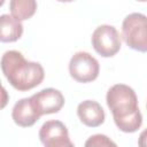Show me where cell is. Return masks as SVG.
<instances>
[{
  "label": "cell",
  "mask_w": 147,
  "mask_h": 147,
  "mask_svg": "<svg viewBox=\"0 0 147 147\" xmlns=\"http://www.w3.org/2000/svg\"><path fill=\"white\" fill-rule=\"evenodd\" d=\"M106 101L111 110L114 122L121 131L132 133L139 130L142 124V115L132 87L125 84L113 85L107 92Z\"/></svg>",
  "instance_id": "cell-1"
},
{
  "label": "cell",
  "mask_w": 147,
  "mask_h": 147,
  "mask_svg": "<svg viewBox=\"0 0 147 147\" xmlns=\"http://www.w3.org/2000/svg\"><path fill=\"white\" fill-rule=\"evenodd\" d=\"M0 65L9 84L17 91H29L38 86L45 77L42 65L25 60L18 51H7L1 57Z\"/></svg>",
  "instance_id": "cell-2"
},
{
  "label": "cell",
  "mask_w": 147,
  "mask_h": 147,
  "mask_svg": "<svg viewBox=\"0 0 147 147\" xmlns=\"http://www.w3.org/2000/svg\"><path fill=\"white\" fill-rule=\"evenodd\" d=\"M122 37L130 48L145 53L147 51L146 16L140 13L127 15L122 23Z\"/></svg>",
  "instance_id": "cell-3"
},
{
  "label": "cell",
  "mask_w": 147,
  "mask_h": 147,
  "mask_svg": "<svg viewBox=\"0 0 147 147\" xmlns=\"http://www.w3.org/2000/svg\"><path fill=\"white\" fill-rule=\"evenodd\" d=\"M70 76L79 83H90L98 78L100 65L95 57L87 52H77L69 62Z\"/></svg>",
  "instance_id": "cell-4"
},
{
  "label": "cell",
  "mask_w": 147,
  "mask_h": 147,
  "mask_svg": "<svg viewBox=\"0 0 147 147\" xmlns=\"http://www.w3.org/2000/svg\"><path fill=\"white\" fill-rule=\"evenodd\" d=\"M121 44L119 33L113 25H100L92 33V46L103 57H111L117 54L121 49Z\"/></svg>",
  "instance_id": "cell-5"
},
{
  "label": "cell",
  "mask_w": 147,
  "mask_h": 147,
  "mask_svg": "<svg viewBox=\"0 0 147 147\" xmlns=\"http://www.w3.org/2000/svg\"><path fill=\"white\" fill-rule=\"evenodd\" d=\"M39 139L46 147H74L67 126L60 121H47L39 130Z\"/></svg>",
  "instance_id": "cell-6"
},
{
  "label": "cell",
  "mask_w": 147,
  "mask_h": 147,
  "mask_svg": "<svg viewBox=\"0 0 147 147\" xmlns=\"http://www.w3.org/2000/svg\"><path fill=\"white\" fill-rule=\"evenodd\" d=\"M30 100L40 117L42 115L59 113L64 105L63 94L59 90L52 87L39 91L38 93L30 96Z\"/></svg>",
  "instance_id": "cell-7"
},
{
  "label": "cell",
  "mask_w": 147,
  "mask_h": 147,
  "mask_svg": "<svg viewBox=\"0 0 147 147\" xmlns=\"http://www.w3.org/2000/svg\"><path fill=\"white\" fill-rule=\"evenodd\" d=\"M77 115L80 122L90 127H96L105 122V111L101 105L93 100H85L77 107Z\"/></svg>",
  "instance_id": "cell-8"
},
{
  "label": "cell",
  "mask_w": 147,
  "mask_h": 147,
  "mask_svg": "<svg viewBox=\"0 0 147 147\" xmlns=\"http://www.w3.org/2000/svg\"><path fill=\"white\" fill-rule=\"evenodd\" d=\"M11 117L14 122L22 127L32 126L40 118L30 98H23L15 103L11 111Z\"/></svg>",
  "instance_id": "cell-9"
},
{
  "label": "cell",
  "mask_w": 147,
  "mask_h": 147,
  "mask_svg": "<svg viewBox=\"0 0 147 147\" xmlns=\"http://www.w3.org/2000/svg\"><path fill=\"white\" fill-rule=\"evenodd\" d=\"M23 34V25L21 21L14 16L3 14L0 16V41L14 42L17 41Z\"/></svg>",
  "instance_id": "cell-10"
},
{
  "label": "cell",
  "mask_w": 147,
  "mask_h": 147,
  "mask_svg": "<svg viewBox=\"0 0 147 147\" xmlns=\"http://www.w3.org/2000/svg\"><path fill=\"white\" fill-rule=\"evenodd\" d=\"M9 9L11 16L18 21L31 18L37 10V0H10Z\"/></svg>",
  "instance_id": "cell-11"
},
{
  "label": "cell",
  "mask_w": 147,
  "mask_h": 147,
  "mask_svg": "<svg viewBox=\"0 0 147 147\" xmlns=\"http://www.w3.org/2000/svg\"><path fill=\"white\" fill-rule=\"evenodd\" d=\"M85 146L88 147V146H116V144L114 141H111L107 136L105 134H94V136H91L86 142H85Z\"/></svg>",
  "instance_id": "cell-12"
},
{
  "label": "cell",
  "mask_w": 147,
  "mask_h": 147,
  "mask_svg": "<svg viewBox=\"0 0 147 147\" xmlns=\"http://www.w3.org/2000/svg\"><path fill=\"white\" fill-rule=\"evenodd\" d=\"M9 101V95H8V92L6 91V88L1 85V82H0V110L3 109L7 103Z\"/></svg>",
  "instance_id": "cell-13"
},
{
  "label": "cell",
  "mask_w": 147,
  "mask_h": 147,
  "mask_svg": "<svg viewBox=\"0 0 147 147\" xmlns=\"http://www.w3.org/2000/svg\"><path fill=\"white\" fill-rule=\"evenodd\" d=\"M56 1H59V2H72L75 0H56Z\"/></svg>",
  "instance_id": "cell-14"
},
{
  "label": "cell",
  "mask_w": 147,
  "mask_h": 147,
  "mask_svg": "<svg viewBox=\"0 0 147 147\" xmlns=\"http://www.w3.org/2000/svg\"><path fill=\"white\" fill-rule=\"evenodd\" d=\"M3 3H5V0H0V7H1Z\"/></svg>",
  "instance_id": "cell-15"
},
{
  "label": "cell",
  "mask_w": 147,
  "mask_h": 147,
  "mask_svg": "<svg viewBox=\"0 0 147 147\" xmlns=\"http://www.w3.org/2000/svg\"><path fill=\"white\" fill-rule=\"evenodd\" d=\"M138 1H141V2H145L146 0H138Z\"/></svg>",
  "instance_id": "cell-16"
}]
</instances>
